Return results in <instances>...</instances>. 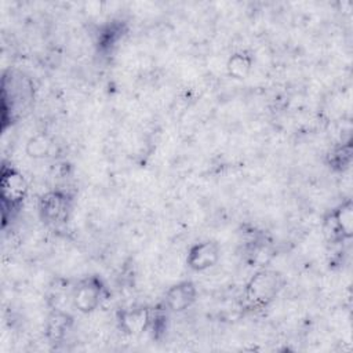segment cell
Segmentation results:
<instances>
[{"label": "cell", "mask_w": 353, "mask_h": 353, "mask_svg": "<svg viewBox=\"0 0 353 353\" xmlns=\"http://www.w3.org/2000/svg\"><path fill=\"white\" fill-rule=\"evenodd\" d=\"M280 285V276L276 272L262 270L248 283L245 298L254 306L266 305L277 294Z\"/></svg>", "instance_id": "6da1fadb"}, {"label": "cell", "mask_w": 353, "mask_h": 353, "mask_svg": "<svg viewBox=\"0 0 353 353\" xmlns=\"http://www.w3.org/2000/svg\"><path fill=\"white\" fill-rule=\"evenodd\" d=\"M28 190L23 176L15 170H4L1 174V199L3 204L15 205L23 200Z\"/></svg>", "instance_id": "7a4b0ae2"}, {"label": "cell", "mask_w": 353, "mask_h": 353, "mask_svg": "<svg viewBox=\"0 0 353 353\" xmlns=\"http://www.w3.org/2000/svg\"><path fill=\"white\" fill-rule=\"evenodd\" d=\"M74 305L81 312H91L97 309L101 302V287L95 280L83 281L74 291Z\"/></svg>", "instance_id": "3957f363"}, {"label": "cell", "mask_w": 353, "mask_h": 353, "mask_svg": "<svg viewBox=\"0 0 353 353\" xmlns=\"http://www.w3.org/2000/svg\"><path fill=\"white\" fill-rule=\"evenodd\" d=\"M40 211L46 221L48 222H61L66 218L68 200L63 194L52 192L43 196L40 201Z\"/></svg>", "instance_id": "277c9868"}, {"label": "cell", "mask_w": 353, "mask_h": 353, "mask_svg": "<svg viewBox=\"0 0 353 353\" xmlns=\"http://www.w3.org/2000/svg\"><path fill=\"white\" fill-rule=\"evenodd\" d=\"M218 259V245L212 241H204L194 245L190 252L188 262L196 270H203L212 266Z\"/></svg>", "instance_id": "5b68a950"}, {"label": "cell", "mask_w": 353, "mask_h": 353, "mask_svg": "<svg viewBox=\"0 0 353 353\" xmlns=\"http://www.w3.org/2000/svg\"><path fill=\"white\" fill-rule=\"evenodd\" d=\"M196 290L192 283H181L174 285L167 294V303L172 310H183L186 309L194 299Z\"/></svg>", "instance_id": "8992f818"}, {"label": "cell", "mask_w": 353, "mask_h": 353, "mask_svg": "<svg viewBox=\"0 0 353 353\" xmlns=\"http://www.w3.org/2000/svg\"><path fill=\"white\" fill-rule=\"evenodd\" d=\"M121 327L130 332V334H139L142 332L148 324L150 323V316L148 309H131L127 312H123L121 314Z\"/></svg>", "instance_id": "52a82bcc"}, {"label": "cell", "mask_w": 353, "mask_h": 353, "mask_svg": "<svg viewBox=\"0 0 353 353\" xmlns=\"http://www.w3.org/2000/svg\"><path fill=\"white\" fill-rule=\"evenodd\" d=\"M251 68V59L244 54H234L228 63L229 73L237 79H243Z\"/></svg>", "instance_id": "ba28073f"}, {"label": "cell", "mask_w": 353, "mask_h": 353, "mask_svg": "<svg viewBox=\"0 0 353 353\" xmlns=\"http://www.w3.org/2000/svg\"><path fill=\"white\" fill-rule=\"evenodd\" d=\"M50 141L47 137L44 135H37L34 138H32L29 142H28V153L32 156V157H43L48 153L50 150Z\"/></svg>", "instance_id": "9c48e42d"}]
</instances>
